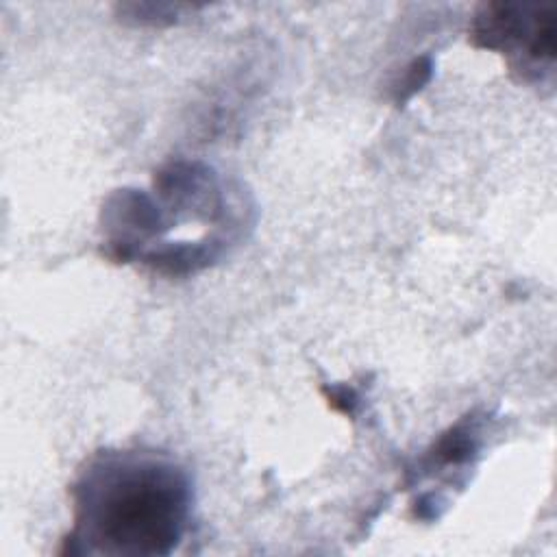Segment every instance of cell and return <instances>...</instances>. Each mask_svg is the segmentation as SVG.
Listing matches in <instances>:
<instances>
[{
	"label": "cell",
	"mask_w": 557,
	"mask_h": 557,
	"mask_svg": "<svg viewBox=\"0 0 557 557\" xmlns=\"http://www.w3.org/2000/svg\"><path fill=\"white\" fill-rule=\"evenodd\" d=\"M190 512L183 470L155 457H111L77 488V534L98 553L168 555Z\"/></svg>",
	"instance_id": "cell-1"
},
{
	"label": "cell",
	"mask_w": 557,
	"mask_h": 557,
	"mask_svg": "<svg viewBox=\"0 0 557 557\" xmlns=\"http://www.w3.org/2000/svg\"><path fill=\"white\" fill-rule=\"evenodd\" d=\"M555 7H529L516 3H490L475 16V46L501 53H521L534 64L555 59Z\"/></svg>",
	"instance_id": "cell-2"
},
{
	"label": "cell",
	"mask_w": 557,
	"mask_h": 557,
	"mask_svg": "<svg viewBox=\"0 0 557 557\" xmlns=\"http://www.w3.org/2000/svg\"><path fill=\"white\" fill-rule=\"evenodd\" d=\"M477 447L479 444L475 431L466 425H460L451 429L447 436L438 442L433 455H436L440 464H464L477 453Z\"/></svg>",
	"instance_id": "cell-3"
},
{
	"label": "cell",
	"mask_w": 557,
	"mask_h": 557,
	"mask_svg": "<svg viewBox=\"0 0 557 557\" xmlns=\"http://www.w3.org/2000/svg\"><path fill=\"white\" fill-rule=\"evenodd\" d=\"M433 72L431 57L414 59L410 68L405 70L403 79L396 83V103H405L407 98H412L418 90H423V85L429 83Z\"/></svg>",
	"instance_id": "cell-4"
},
{
	"label": "cell",
	"mask_w": 557,
	"mask_h": 557,
	"mask_svg": "<svg viewBox=\"0 0 557 557\" xmlns=\"http://www.w3.org/2000/svg\"><path fill=\"white\" fill-rule=\"evenodd\" d=\"M327 396H329V403L333 410H338L342 414H353L355 412V407H357V394L353 388H333V390H327Z\"/></svg>",
	"instance_id": "cell-5"
}]
</instances>
